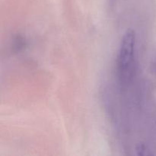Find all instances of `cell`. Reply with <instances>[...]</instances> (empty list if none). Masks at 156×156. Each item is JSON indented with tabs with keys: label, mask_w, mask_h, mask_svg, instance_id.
Instances as JSON below:
<instances>
[{
	"label": "cell",
	"mask_w": 156,
	"mask_h": 156,
	"mask_svg": "<svg viewBox=\"0 0 156 156\" xmlns=\"http://www.w3.org/2000/svg\"><path fill=\"white\" fill-rule=\"evenodd\" d=\"M136 50V36L133 30L129 29L123 34L117 56V74L122 85L128 84L133 77Z\"/></svg>",
	"instance_id": "1"
}]
</instances>
